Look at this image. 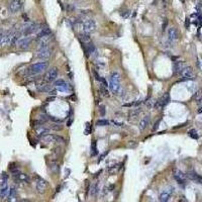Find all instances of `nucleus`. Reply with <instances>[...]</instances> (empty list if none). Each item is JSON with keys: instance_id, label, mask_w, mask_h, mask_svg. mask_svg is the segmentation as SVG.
<instances>
[{"instance_id": "1", "label": "nucleus", "mask_w": 202, "mask_h": 202, "mask_svg": "<svg viewBox=\"0 0 202 202\" xmlns=\"http://www.w3.org/2000/svg\"><path fill=\"white\" fill-rule=\"evenodd\" d=\"M109 89L112 93L118 94L121 89V85H120V76L116 72L111 73L110 81H109Z\"/></svg>"}, {"instance_id": "2", "label": "nucleus", "mask_w": 202, "mask_h": 202, "mask_svg": "<svg viewBox=\"0 0 202 202\" xmlns=\"http://www.w3.org/2000/svg\"><path fill=\"white\" fill-rule=\"evenodd\" d=\"M49 67L48 62H39L36 63V64L31 65L29 68V73L31 75H36V74H41L44 71H46Z\"/></svg>"}, {"instance_id": "3", "label": "nucleus", "mask_w": 202, "mask_h": 202, "mask_svg": "<svg viewBox=\"0 0 202 202\" xmlns=\"http://www.w3.org/2000/svg\"><path fill=\"white\" fill-rule=\"evenodd\" d=\"M179 76H180L182 80H193L195 78L193 69H192V67H190V66L184 67L182 70L179 72Z\"/></svg>"}, {"instance_id": "4", "label": "nucleus", "mask_w": 202, "mask_h": 202, "mask_svg": "<svg viewBox=\"0 0 202 202\" xmlns=\"http://www.w3.org/2000/svg\"><path fill=\"white\" fill-rule=\"evenodd\" d=\"M82 27L83 31L87 32V34H91L96 31V24L93 19H87L82 21Z\"/></svg>"}, {"instance_id": "5", "label": "nucleus", "mask_w": 202, "mask_h": 202, "mask_svg": "<svg viewBox=\"0 0 202 202\" xmlns=\"http://www.w3.org/2000/svg\"><path fill=\"white\" fill-rule=\"evenodd\" d=\"M24 7V0H12L8 5V10L11 13H16Z\"/></svg>"}, {"instance_id": "6", "label": "nucleus", "mask_w": 202, "mask_h": 202, "mask_svg": "<svg viewBox=\"0 0 202 202\" xmlns=\"http://www.w3.org/2000/svg\"><path fill=\"white\" fill-rule=\"evenodd\" d=\"M52 55V50L50 47H44L39 48V51L36 53V58L39 60H47Z\"/></svg>"}, {"instance_id": "7", "label": "nucleus", "mask_w": 202, "mask_h": 202, "mask_svg": "<svg viewBox=\"0 0 202 202\" xmlns=\"http://www.w3.org/2000/svg\"><path fill=\"white\" fill-rule=\"evenodd\" d=\"M31 41H32V38H31V36H24V38H20L17 41L16 46H17L19 49H21V50H25V49L29 48Z\"/></svg>"}, {"instance_id": "8", "label": "nucleus", "mask_w": 202, "mask_h": 202, "mask_svg": "<svg viewBox=\"0 0 202 202\" xmlns=\"http://www.w3.org/2000/svg\"><path fill=\"white\" fill-rule=\"evenodd\" d=\"M169 102H170V95H169V93H165L159 100L155 102V108L157 109L164 108L167 104H169Z\"/></svg>"}, {"instance_id": "9", "label": "nucleus", "mask_w": 202, "mask_h": 202, "mask_svg": "<svg viewBox=\"0 0 202 202\" xmlns=\"http://www.w3.org/2000/svg\"><path fill=\"white\" fill-rule=\"evenodd\" d=\"M173 193H174V188L173 187L168 188V189L164 190V191L162 192L161 194H160L159 200L161 201V202H167V201H169V200H170V198H171V196L173 195Z\"/></svg>"}, {"instance_id": "10", "label": "nucleus", "mask_w": 202, "mask_h": 202, "mask_svg": "<svg viewBox=\"0 0 202 202\" xmlns=\"http://www.w3.org/2000/svg\"><path fill=\"white\" fill-rule=\"evenodd\" d=\"M174 179H175L176 181H177V183L179 185H185L186 184V174H184L183 172L179 171V170H176L174 172Z\"/></svg>"}, {"instance_id": "11", "label": "nucleus", "mask_w": 202, "mask_h": 202, "mask_svg": "<svg viewBox=\"0 0 202 202\" xmlns=\"http://www.w3.org/2000/svg\"><path fill=\"white\" fill-rule=\"evenodd\" d=\"M43 140L48 141V143H65V138L55 134H47L43 136Z\"/></svg>"}, {"instance_id": "12", "label": "nucleus", "mask_w": 202, "mask_h": 202, "mask_svg": "<svg viewBox=\"0 0 202 202\" xmlns=\"http://www.w3.org/2000/svg\"><path fill=\"white\" fill-rule=\"evenodd\" d=\"M57 77H58V70H57V68H52L51 70L48 71L47 74H46L45 80L47 81V82L52 83V82H54L56 79H57Z\"/></svg>"}, {"instance_id": "13", "label": "nucleus", "mask_w": 202, "mask_h": 202, "mask_svg": "<svg viewBox=\"0 0 202 202\" xmlns=\"http://www.w3.org/2000/svg\"><path fill=\"white\" fill-rule=\"evenodd\" d=\"M186 177L189 180L193 181V182L197 183V184H202V176H200L199 174H197L196 172L193 171H189L186 174Z\"/></svg>"}, {"instance_id": "14", "label": "nucleus", "mask_w": 202, "mask_h": 202, "mask_svg": "<svg viewBox=\"0 0 202 202\" xmlns=\"http://www.w3.org/2000/svg\"><path fill=\"white\" fill-rule=\"evenodd\" d=\"M47 187H48V183L44 179L38 177V180H36V190H38L39 193L43 194L46 191Z\"/></svg>"}, {"instance_id": "15", "label": "nucleus", "mask_w": 202, "mask_h": 202, "mask_svg": "<svg viewBox=\"0 0 202 202\" xmlns=\"http://www.w3.org/2000/svg\"><path fill=\"white\" fill-rule=\"evenodd\" d=\"M179 36H180V34H179V31H177V29H175V27H171V29H169L168 39H169V41H170V43L178 41Z\"/></svg>"}, {"instance_id": "16", "label": "nucleus", "mask_w": 202, "mask_h": 202, "mask_svg": "<svg viewBox=\"0 0 202 202\" xmlns=\"http://www.w3.org/2000/svg\"><path fill=\"white\" fill-rule=\"evenodd\" d=\"M13 178H14L15 181H17V182H20V183H26V184H29V183L31 182V179H29V175H26V174H24V173H19L18 175L13 176Z\"/></svg>"}, {"instance_id": "17", "label": "nucleus", "mask_w": 202, "mask_h": 202, "mask_svg": "<svg viewBox=\"0 0 202 202\" xmlns=\"http://www.w3.org/2000/svg\"><path fill=\"white\" fill-rule=\"evenodd\" d=\"M49 34H52V31H51L50 27H49L48 25H44V26L41 27L39 31L38 32V34H36V39L43 38V36H49Z\"/></svg>"}, {"instance_id": "18", "label": "nucleus", "mask_w": 202, "mask_h": 202, "mask_svg": "<svg viewBox=\"0 0 202 202\" xmlns=\"http://www.w3.org/2000/svg\"><path fill=\"white\" fill-rule=\"evenodd\" d=\"M184 67H186V63L183 61H176L173 65V71L174 74H179V72L182 70Z\"/></svg>"}, {"instance_id": "19", "label": "nucleus", "mask_w": 202, "mask_h": 202, "mask_svg": "<svg viewBox=\"0 0 202 202\" xmlns=\"http://www.w3.org/2000/svg\"><path fill=\"white\" fill-rule=\"evenodd\" d=\"M51 88H52V85H51L50 82H47V81L38 85V90L39 92H49Z\"/></svg>"}, {"instance_id": "20", "label": "nucleus", "mask_w": 202, "mask_h": 202, "mask_svg": "<svg viewBox=\"0 0 202 202\" xmlns=\"http://www.w3.org/2000/svg\"><path fill=\"white\" fill-rule=\"evenodd\" d=\"M148 123H150V116H148V115H146V116H143V119L140 121L138 127H140L141 131H143V129H146V127L148 125Z\"/></svg>"}, {"instance_id": "21", "label": "nucleus", "mask_w": 202, "mask_h": 202, "mask_svg": "<svg viewBox=\"0 0 202 202\" xmlns=\"http://www.w3.org/2000/svg\"><path fill=\"white\" fill-rule=\"evenodd\" d=\"M36 132H38V136H45L49 134V132H50V128H47V127H44L43 125L41 126L38 127V129H36Z\"/></svg>"}, {"instance_id": "22", "label": "nucleus", "mask_w": 202, "mask_h": 202, "mask_svg": "<svg viewBox=\"0 0 202 202\" xmlns=\"http://www.w3.org/2000/svg\"><path fill=\"white\" fill-rule=\"evenodd\" d=\"M56 89L58 90V91H62V92H68V91H71V86L69 84H67V83H64L63 85L61 86H58V87H56Z\"/></svg>"}, {"instance_id": "23", "label": "nucleus", "mask_w": 202, "mask_h": 202, "mask_svg": "<svg viewBox=\"0 0 202 202\" xmlns=\"http://www.w3.org/2000/svg\"><path fill=\"white\" fill-rule=\"evenodd\" d=\"M16 196V189L15 187H10V189H9V194H8V200L9 201H12L14 200Z\"/></svg>"}, {"instance_id": "24", "label": "nucleus", "mask_w": 202, "mask_h": 202, "mask_svg": "<svg viewBox=\"0 0 202 202\" xmlns=\"http://www.w3.org/2000/svg\"><path fill=\"white\" fill-rule=\"evenodd\" d=\"M193 99H195L198 104L201 103V102H202V91H201V90L197 91L196 93L193 95Z\"/></svg>"}, {"instance_id": "25", "label": "nucleus", "mask_w": 202, "mask_h": 202, "mask_svg": "<svg viewBox=\"0 0 202 202\" xmlns=\"http://www.w3.org/2000/svg\"><path fill=\"white\" fill-rule=\"evenodd\" d=\"M99 191V188H98V184H93L91 186V189H90V194L92 195V196H96L97 193H98Z\"/></svg>"}, {"instance_id": "26", "label": "nucleus", "mask_w": 202, "mask_h": 202, "mask_svg": "<svg viewBox=\"0 0 202 202\" xmlns=\"http://www.w3.org/2000/svg\"><path fill=\"white\" fill-rule=\"evenodd\" d=\"M96 125L97 126H107V125H109V121L107 119H99L97 120Z\"/></svg>"}, {"instance_id": "27", "label": "nucleus", "mask_w": 202, "mask_h": 202, "mask_svg": "<svg viewBox=\"0 0 202 202\" xmlns=\"http://www.w3.org/2000/svg\"><path fill=\"white\" fill-rule=\"evenodd\" d=\"M188 136H190V138H194V140H197V138H199L198 136V133H197L196 129H191V131H188Z\"/></svg>"}, {"instance_id": "28", "label": "nucleus", "mask_w": 202, "mask_h": 202, "mask_svg": "<svg viewBox=\"0 0 202 202\" xmlns=\"http://www.w3.org/2000/svg\"><path fill=\"white\" fill-rule=\"evenodd\" d=\"M80 38H81V39H83V43H88V41H90L89 34H87V32H83V34H81Z\"/></svg>"}, {"instance_id": "29", "label": "nucleus", "mask_w": 202, "mask_h": 202, "mask_svg": "<svg viewBox=\"0 0 202 202\" xmlns=\"http://www.w3.org/2000/svg\"><path fill=\"white\" fill-rule=\"evenodd\" d=\"M100 91L102 92V95H103V96H109V92H108L107 87H106V86L101 85L100 86Z\"/></svg>"}, {"instance_id": "30", "label": "nucleus", "mask_w": 202, "mask_h": 202, "mask_svg": "<svg viewBox=\"0 0 202 202\" xmlns=\"http://www.w3.org/2000/svg\"><path fill=\"white\" fill-rule=\"evenodd\" d=\"M91 155L92 156H96L97 155V148H96V143L93 141L91 145Z\"/></svg>"}, {"instance_id": "31", "label": "nucleus", "mask_w": 202, "mask_h": 202, "mask_svg": "<svg viewBox=\"0 0 202 202\" xmlns=\"http://www.w3.org/2000/svg\"><path fill=\"white\" fill-rule=\"evenodd\" d=\"M99 114H100L101 116H104V115H105V106H104L103 104H101V105L99 106Z\"/></svg>"}, {"instance_id": "32", "label": "nucleus", "mask_w": 202, "mask_h": 202, "mask_svg": "<svg viewBox=\"0 0 202 202\" xmlns=\"http://www.w3.org/2000/svg\"><path fill=\"white\" fill-rule=\"evenodd\" d=\"M50 128L53 129V131H61V129L63 128V126L62 125H59V124H54V125H52Z\"/></svg>"}, {"instance_id": "33", "label": "nucleus", "mask_w": 202, "mask_h": 202, "mask_svg": "<svg viewBox=\"0 0 202 202\" xmlns=\"http://www.w3.org/2000/svg\"><path fill=\"white\" fill-rule=\"evenodd\" d=\"M64 83H66V82H65L64 80H62V79H60V80H57V81L55 82V87H58V86H61V85L64 84Z\"/></svg>"}, {"instance_id": "34", "label": "nucleus", "mask_w": 202, "mask_h": 202, "mask_svg": "<svg viewBox=\"0 0 202 202\" xmlns=\"http://www.w3.org/2000/svg\"><path fill=\"white\" fill-rule=\"evenodd\" d=\"M5 31H3L2 29H0V46H1V43H2V39H3V36L4 34H5Z\"/></svg>"}, {"instance_id": "35", "label": "nucleus", "mask_w": 202, "mask_h": 202, "mask_svg": "<svg viewBox=\"0 0 202 202\" xmlns=\"http://www.w3.org/2000/svg\"><path fill=\"white\" fill-rule=\"evenodd\" d=\"M167 25H168V20L167 19H164V22H163V25H162V29H163V31H166V27Z\"/></svg>"}, {"instance_id": "36", "label": "nucleus", "mask_w": 202, "mask_h": 202, "mask_svg": "<svg viewBox=\"0 0 202 202\" xmlns=\"http://www.w3.org/2000/svg\"><path fill=\"white\" fill-rule=\"evenodd\" d=\"M93 73H94V76H95V80H96V81H99V82H100L102 77H100V76H99L98 74H97V72H96V71H94Z\"/></svg>"}, {"instance_id": "37", "label": "nucleus", "mask_w": 202, "mask_h": 202, "mask_svg": "<svg viewBox=\"0 0 202 202\" xmlns=\"http://www.w3.org/2000/svg\"><path fill=\"white\" fill-rule=\"evenodd\" d=\"M57 91H58L57 89L50 90V91H49V95H52V96H55V95H56V92H57Z\"/></svg>"}, {"instance_id": "38", "label": "nucleus", "mask_w": 202, "mask_h": 202, "mask_svg": "<svg viewBox=\"0 0 202 202\" xmlns=\"http://www.w3.org/2000/svg\"><path fill=\"white\" fill-rule=\"evenodd\" d=\"M160 122H161V119H159V120H158V121H157V123H156L155 124V126H154V128H153V131H157V129H158V127H159V123H160Z\"/></svg>"}, {"instance_id": "39", "label": "nucleus", "mask_w": 202, "mask_h": 202, "mask_svg": "<svg viewBox=\"0 0 202 202\" xmlns=\"http://www.w3.org/2000/svg\"><path fill=\"white\" fill-rule=\"evenodd\" d=\"M129 13H131V11H125L124 13H122L121 16H122V17H124V18H126V17H128Z\"/></svg>"}, {"instance_id": "40", "label": "nucleus", "mask_w": 202, "mask_h": 202, "mask_svg": "<svg viewBox=\"0 0 202 202\" xmlns=\"http://www.w3.org/2000/svg\"><path fill=\"white\" fill-rule=\"evenodd\" d=\"M115 170H116V166H113V167H111V168L108 169L109 173H113V171H115Z\"/></svg>"}, {"instance_id": "41", "label": "nucleus", "mask_w": 202, "mask_h": 202, "mask_svg": "<svg viewBox=\"0 0 202 202\" xmlns=\"http://www.w3.org/2000/svg\"><path fill=\"white\" fill-rule=\"evenodd\" d=\"M112 122L114 124H116V126H122V125H123V123H121V122H117V121H115V120H113Z\"/></svg>"}, {"instance_id": "42", "label": "nucleus", "mask_w": 202, "mask_h": 202, "mask_svg": "<svg viewBox=\"0 0 202 202\" xmlns=\"http://www.w3.org/2000/svg\"><path fill=\"white\" fill-rule=\"evenodd\" d=\"M106 155H107V153H104V154L101 156V157H100V159H98V163H100V162L102 161V160L104 159V157H105Z\"/></svg>"}, {"instance_id": "43", "label": "nucleus", "mask_w": 202, "mask_h": 202, "mask_svg": "<svg viewBox=\"0 0 202 202\" xmlns=\"http://www.w3.org/2000/svg\"><path fill=\"white\" fill-rule=\"evenodd\" d=\"M186 27H189V19H188V18H186Z\"/></svg>"}, {"instance_id": "44", "label": "nucleus", "mask_w": 202, "mask_h": 202, "mask_svg": "<svg viewBox=\"0 0 202 202\" xmlns=\"http://www.w3.org/2000/svg\"><path fill=\"white\" fill-rule=\"evenodd\" d=\"M197 112H198V113H202V107L199 108L198 110H197Z\"/></svg>"}]
</instances>
